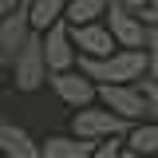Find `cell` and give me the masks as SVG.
Instances as JSON below:
<instances>
[{"mask_svg":"<svg viewBox=\"0 0 158 158\" xmlns=\"http://www.w3.org/2000/svg\"><path fill=\"white\" fill-rule=\"evenodd\" d=\"M75 63L95 87H107V83H138V79L146 75V52L142 48H118L107 59L75 56Z\"/></svg>","mask_w":158,"mask_h":158,"instance_id":"6da1fadb","label":"cell"},{"mask_svg":"<svg viewBox=\"0 0 158 158\" xmlns=\"http://www.w3.org/2000/svg\"><path fill=\"white\" fill-rule=\"evenodd\" d=\"M131 127H135V123L111 115L107 107H83V111H75L71 135H75V138H87V142H107V138L131 135Z\"/></svg>","mask_w":158,"mask_h":158,"instance_id":"7a4b0ae2","label":"cell"},{"mask_svg":"<svg viewBox=\"0 0 158 158\" xmlns=\"http://www.w3.org/2000/svg\"><path fill=\"white\" fill-rule=\"evenodd\" d=\"M12 71H16V87L20 91H36L40 83L48 79V63H44V36L32 32L24 40L16 56H12Z\"/></svg>","mask_w":158,"mask_h":158,"instance_id":"3957f363","label":"cell"},{"mask_svg":"<svg viewBox=\"0 0 158 158\" xmlns=\"http://www.w3.org/2000/svg\"><path fill=\"white\" fill-rule=\"evenodd\" d=\"M95 99L111 115L127 118V123H142V118H146V99L138 91V83H107V87H99Z\"/></svg>","mask_w":158,"mask_h":158,"instance_id":"277c9868","label":"cell"},{"mask_svg":"<svg viewBox=\"0 0 158 158\" xmlns=\"http://www.w3.org/2000/svg\"><path fill=\"white\" fill-rule=\"evenodd\" d=\"M40 36H44V63H48L52 75L75 67V44H71V24H67V20L52 24V28L40 32Z\"/></svg>","mask_w":158,"mask_h":158,"instance_id":"5b68a950","label":"cell"},{"mask_svg":"<svg viewBox=\"0 0 158 158\" xmlns=\"http://www.w3.org/2000/svg\"><path fill=\"white\" fill-rule=\"evenodd\" d=\"M103 16H107V28H111L118 48H146V24L138 20V12H131V8L111 0Z\"/></svg>","mask_w":158,"mask_h":158,"instance_id":"8992f818","label":"cell"},{"mask_svg":"<svg viewBox=\"0 0 158 158\" xmlns=\"http://www.w3.org/2000/svg\"><path fill=\"white\" fill-rule=\"evenodd\" d=\"M71 44H75V56H87V59H107L111 52H118L115 36H111V28L107 24H79L71 28Z\"/></svg>","mask_w":158,"mask_h":158,"instance_id":"52a82bcc","label":"cell"},{"mask_svg":"<svg viewBox=\"0 0 158 158\" xmlns=\"http://www.w3.org/2000/svg\"><path fill=\"white\" fill-rule=\"evenodd\" d=\"M52 91H56L67 107H75V111H83V107H91L99 95V87L91 83V79L83 75V71H59V75H52Z\"/></svg>","mask_w":158,"mask_h":158,"instance_id":"ba28073f","label":"cell"},{"mask_svg":"<svg viewBox=\"0 0 158 158\" xmlns=\"http://www.w3.org/2000/svg\"><path fill=\"white\" fill-rule=\"evenodd\" d=\"M28 36H32V20H28V0H24L8 16H0V59H12Z\"/></svg>","mask_w":158,"mask_h":158,"instance_id":"9c48e42d","label":"cell"},{"mask_svg":"<svg viewBox=\"0 0 158 158\" xmlns=\"http://www.w3.org/2000/svg\"><path fill=\"white\" fill-rule=\"evenodd\" d=\"M0 158H40V142L24 127L0 118Z\"/></svg>","mask_w":158,"mask_h":158,"instance_id":"30bf717a","label":"cell"},{"mask_svg":"<svg viewBox=\"0 0 158 158\" xmlns=\"http://www.w3.org/2000/svg\"><path fill=\"white\" fill-rule=\"evenodd\" d=\"M95 142L75 135H52L48 142H40V158H91Z\"/></svg>","mask_w":158,"mask_h":158,"instance_id":"8fae6325","label":"cell"},{"mask_svg":"<svg viewBox=\"0 0 158 158\" xmlns=\"http://www.w3.org/2000/svg\"><path fill=\"white\" fill-rule=\"evenodd\" d=\"M67 4L71 0H28V20H32V32H48L52 24L67 16Z\"/></svg>","mask_w":158,"mask_h":158,"instance_id":"7c38bea8","label":"cell"},{"mask_svg":"<svg viewBox=\"0 0 158 158\" xmlns=\"http://www.w3.org/2000/svg\"><path fill=\"white\" fill-rule=\"evenodd\" d=\"M107 4H111V0H71L63 20H67L71 28H79V24H95V20L107 12Z\"/></svg>","mask_w":158,"mask_h":158,"instance_id":"4fadbf2b","label":"cell"},{"mask_svg":"<svg viewBox=\"0 0 158 158\" xmlns=\"http://www.w3.org/2000/svg\"><path fill=\"white\" fill-rule=\"evenodd\" d=\"M127 150L138 154H158V123H135L127 135Z\"/></svg>","mask_w":158,"mask_h":158,"instance_id":"5bb4252c","label":"cell"},{"mask_svg":"<svg viewBox=\"0 0 158 158\" xmlns=\"http://www.w3.org/2000/svg\"><path fill=\"white\" fill-rule=\"evenodd\" d=\"M138 91H142V99H146V118L158 123V83L154 79H138Z\"/></svg>","mask_w":158,"mask_h":158,"instance_id":"9a60e30c","label":"cell"},{"mask_svg":"<svg viewBox=\"0 0 158 158\" xmlns=\"http://www.w3.org/2000/svg\"><path fill=\"white\" fill-rule=\"evenodd\" d=\"M146 79L158 83V32L146 28Z\"/></svg>","mask_w":158,"mask_h":158,"instance_id":"2e32d148","label":"cell"},{"mask_svg":"<svg viewBox=\"0 0 158 158\" xmlns=\"http://www.w3.org/2000/svg\"><path fill=\"white\" fill-rule=\"evenodd\" d=\"M91 158H123V142L118 138H107V142H95Z\"/></svg>","mask_w":158,"mask_h":158,"instance_id":"e0dca14e","label":"cell"},{"mask_svg":"<svg viewBox=\"0 0 158 158\" xmlns=\"http://www.w3.org/2000/svg\"><path fill=\"white\" fill-rule=\"evenodd\" d=\"M138 20H142L146 28H154V32H158V4H146V8L138 12Z\"/></svg>","mask_w":158,"mask_h":158,"instance_id":"ac0fdd59","label":"cell"},{"mask_svg":"<svg viewBox=\"0 0 158 158\" xmlns=\"http://www.w3.org/2000/svg\"><path fill=\"white\" fill-rule=\"evenodd\" d=\"M115 4H123V8H131V12H142L150 0H115Z\"/></svg>","mask_w":158,"mask_h":158,"instance_id":"d6986e66","label":"cell"},{"mask_svg":"<svg viewBox=\"0 0 158 158\" xmlns=\"http://www.w3.org/2000/svg\"><path fill=\"white\" fill-rule=\"evenodd\" d=\"M16 4H24V0H0V16H8V12H12Z\"/></svg>","mask_w":158,"mask_h":158,"instance_id":"ffe728a7","label":"cell"},{"mask_svg":"<svg viewBox=\"0 0 158 158\" xmlns=\"http://www.w3.org/2000/svg\"><path fill=\"white\" fill-rule=\"evenodd\" d=\"M123 158H158V154H138V150H123Z\"/></svg>","mask_w":158,"mask_h":158,"instance_id":"44dd1931","label":"cell"},{"mask_svg":"<svg viewBox=\"0 0 158 158\" xmlns=\"http://www.w3.org/2000/svg\"><path fill=\"white\" fill-rule=\"evenodd\" d=\"M150 4H158V0H150Z\"/></svg>","mask_w":158,"mask_h":158,"instance_id":"7402d4cb","label":"cell"}]
</instances>
